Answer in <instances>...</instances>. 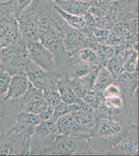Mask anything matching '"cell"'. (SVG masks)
I'll return each instance as SVG.
<instances>
[{
	"mask_svg": "<svg viewBox=\"0 0 139 156\" xmlns=\"http://www.w3.org/2000/svg\"><path fill=\"white\" fill-rule=\"evenodd\" d=\"M130 124L109 119L95 121L87 137L88 143L96 150L108 154L130 132Z\"/></svg>",
	"mask_w": 139,
	"mask_h": 156,
	"instance_id": "cell-1",
	"label": "cell"
},
{
	"mask_svg": "<svg viewBox=\"0 0 139 156\" xmlns=\"http://www.w3.org/2000/svg\"><path fill=\"white\" fill-rule=\"evenodd\" d=\"M53 2L48 0H32L17 18L21 37L26 44L39 41V25L41 20L52 14Z\"/></svg>",
	"mask_w": 139,
	"mask_h": 156,
	"instance_id": "cell-2",
	"label": "cell"
},
{
	"mask_svg": "<svg viewBox=\"0 0 139 156\" xmlns=\"http://www.w3.org/2000/svg\"><path fill=\"white\" fill-rule=\"evenodd\" d=\"M30 59L26 44L23 39L0 49V68L12 76L21 70Z\"/></svg>",
	"mask_w": 139,
	"mask_h": 156,
	"instance_id": "cell-3",
	"label": "cell"
},
{
	"mask_svg": "<svg viewBox=\"0 0 139 156\" xmlns=\"http://www.w3.org/2000/svg\"><path fill=\"white\" fill-rule=\"evenodd\" d=\"M22 39L15 15L0 2V49Z\"/></svg>",
	"mask_w": 139,
	"mask_h": 156,
	"instance_id": "cell-4",
	"label": "cell"
},
{
	"mask_svg": "<svg viewBox=\"0 0 139 156\" xmlns=\"http://www.w3.org/2000/svg\"><path fill=\"white\" fill-rule=\"evenodd\" d=\"M26 45L29 57L35 64L49 73L59 76H63L55 56L40 41L31 42Z\"/></svg>",
	"mask_w": 139,
	"mask_h": 156,
	"instance_id": "cell-5",
	"label": "cell"
},
{
	"mask_svg": "<svg viewBox=\"0 0 139 156\" xmlns=\"http://www.w3.org/2000/svg\"><path fill=\"white\" fill-rule=\"evenodd\" d=\"M82 135H61L55 137L52 155H72L87 150L89 144Z\"/></svg>",
	"mask_w": 139,
	"mask_h": 156,
	"instance_id": "cell-6",
	"label": "cell"
},
{
	"mask_svg": "<svg viewBox=\"0 0 139 156\" xmlns=\"http://www.w3.org/2000/svg\"><path fill=\"white\" fill-rule=\"evenodd\" d=\"M22 70L26 73L32 85L42 90L56 85L57 79L59 77L43 69L31 59L23 68Z\"/></svg>",
	"mask_w": 139,
	"mask_h": 156,
	"instance_id": "cell-7",
	"label": "cell"
},
{
	"mask_svg": "<svg viewBox=\"0 0 139 156\" xmlns=\"http://www.w3.org/2000/svg\"><path fill=\"white\" fill-rule=\"evenodd\" d=\"M16 100L18 113L26 112L36 114L44 100L43 90L32 85L23 96Z\"/></svg>",
	"mask_w": 139,
	"mask_h": 156,
	"instance_id": "cell-8",
	"label": "cell"
},
{
	"mask_svg": "<svg viewBox=\"0 0 139 156\" xmlns=\"http://www.w3.org/2000/svg\"><path fill=\"white\" fill-rule=\"evenodd\" d=\"M64 31L63 44L70 55L84 46L87 36L81 31L71 27L64 21L62 25Z\"/></svg>",
	"mask_w": 139,
	"mask_h": 156,
	"instance_id": "cell-9",
	"label": "cell"
},
{
	"mask_svg": "<svg viewBox=\"0 0 139 156\" xmlns=\"http://www.w3.org/2000/svg\"><path fill=\"white\" fill-rule=\"evenodd\" d=\"M32 85L23 70L12 76L11 82L5 99L14 101L19 98L26 92Z\"/></svg>",
	"mask_w": 139,
	"mask_h": 156,
	"instance_id": "cell-10",
	"label": "cell"
},
{
	"mask_svg": "<svg viewBox=\"0 0 139 156\" xmlns=\"http://www.w3.org/2000/svg\"><path fill=\"white\" fill-rule=\"evenodd\" d=\"M116 83L120 87L122 96L126 100L130 99L138 87L137 71H123L116 79Z\"/></svg>",
	"mask_w": 139,
	"mask_h": 156,
	"instance_id": "cell-11",
	"label": "cell"
},
{
	"mask_svg": "<svg viewBox=\"0 0 139 156\" xmlns=\"http://www.w3.org/2000/svg\"><path fill=\"white\" fill-rule=\"evenodd\" d=\"M137 132L134 133L133 128L128 134L116 144L108 154L112 155H134L138 154Z\"/></svg>",
	"mask_w": 139,
	"mask_h": 156,
	"instance_id": "cell-12",
	"label": "cell"
},
{
	"mask_svg": "<svg viewBox=\"0 0 139 156\" xmlns=\"http://www.w3.org/2000/svg\"><path fill=\"white\" fill-rule=\"evenodd\" d=\"M53 3L70 14L83 16L90 12V4L78 0H58Z\"/></svg>",
	"mask_w": 139,
	"mask_h": 156,
	"instance_id": "cell-13",
	"label": "cell"
},
{
	"mask_svg": "<svg viewBox=\"0 0 139 156\" xmlns=\"http://www.w3.org/2000/svg\"><path fill=\"white\" fill-rule=\"evenodd\" d=\"M57 89L60 94L62 101L68 104L78 103L82 98H78L73 90L70 83V80L67 75L59 76L56 83Z\"/></svg>",
	"mask_w": 139,
	"mask_h": 156,
	"instance_id": "cell-14",
	"label": "cell"
},
{
	"mask_svg": "<svg viewBox=\"0 0 139 156\" xmlns=\"http://www.w3.org/2000/svg\"><path fill=\"white\" fill-rule=\"evenodd\" d=\"M41 121V119L37 114L21 112L16 115L15 123L13 126L22 129L35 128Z\"/></svg>",
	"mask_w": 139,
	"mask_h": 156,
	"instance_id": "cell-15",
	"label": "cell"
},
{
	"mask_svg": "<svg viewBox=\"0 0 139 156\" xmlns=\"http://www.w3.org/2000/svg\"><path fill=\"white\" fill-rule=\"evenodd\" d=\"M54 5L55 9L63 20L71 27L81 31L86 36V23L84 16H78L70 14L62 10L57 6Z\"/></svg>",
	"mask_w": 139,
	"mask_h": 156,
	"instance_id": "cell-16",
	"label": "cell"
},
{
	"mask_svg": "<svg viewBox=\"0 0 139 156\" xmlns=\"http://www.w3.org/2000/svg\"><path fill=\"white\" fill-rule=\"evenodd\" d=\"M116 82V79L106 67H101L97 73L93 90L102 93L109 86Z\"/></svg>",
	"mask_w": 139,
	"mask_h": 156,
	"instance_id": "cell-17",
	"label": "cell"
},
{
	"mask_svg": "<svg viewBox=\"0 0 139 156\" xmlns=\"http://www.w3.org/2000/svg\"><path fill=\"white\" fill-rule=\"evenodd\" d=\"M56 121V119L52 117L47 120L41 121L35 127L33 134L44 136H56L57 135Z\"/></svg>",
	"mask_w": 139,
	"mask_h": 156,
	"instance_id": "cell-18",
	"label": "cell"
},
{
	"mask_svg": "<svg viewBox=\"0 0 139 156\" xmlns=\"http://www.w3.org/2000/svg\"><path fill=\"white\" fill-rule=\"evenodd\" d=\"M72 55H75L80 60L86 63L101 67L97 51L90 48L83 46L70 56Z\"/></svg>",
	"mask_w": 139,
	"mask_h": 156,
	"instance_id": "cell-19",
	"label": "cell"
},
{
	"mask_svg": "<svg viewBox=\"0 0 139 156\" xmlns=\"http://www.w3.org/2000/svg\"><path fill=\"white\" fill-rule=\"evenodd\" d=\"M73 120V112L59 118L56 121L57 135H70Z\"/></svg>",
	"mask_w": 139,
	"mask_h": 156,
	"instance_id": "cell-20",
	"label": "cell"
},
{
	"mask_svg": "<svg viewBox=\"0 0 139 156\" xmlns=\"http://www.w3.org/2000/svg\"><path fill=\"white\" fill-rule=\"evenodd\" d=\"M43 94L44 101L54 107L62 101L60 94L56 85L43 90Z\"/></svg>",
	"mask_w": 139,
	"mask_h": 156,
	"instance_id": "cell-21",
	"label": "cell"
},
{
	"mask_svg": "<svg viewBox=\"0 0 139 156\" xmlns=\"http://www.w3.org/2000/svg\"><path fill=\"white\" fill-rule=\"evenodd\" d=\"M32 0H9L2 2L9 11L12 12L17 19L21 12L28 5Z\"/></svg>",
	"mask_w": 139,
	"mask_h": 156,
	"instance_id": "cell-22",
	"label": "cell"
},
{
	"mask_svg": "<svg viewBox=\"0 0 139 156\" xmlns=\"http://www.w3.org/2000/svg\"><path fill=\"white\" fill-rule=\"evenodd\" d=\"M77 111V105L75 104H68L61 101L54 108L53 118L57 119L64 115L72 113Z\"/></svg>",
	"mask_w": 139,
	"mask_h": 156,
	"instance_id": "cell-23",
	"label": "cell"
},
{
	"mask_svg": "<svg viewBox=\"0 0 139 156\" xmlns=\"http://www.w3.org/2000/svg\"><path fill=\"white\" fill-rule=\"evenodd\" d=\"M138 53L137 51L131 50L126 56L123 62V68L125 71L135 72L137 71Z\"/></svg>",
	"mask_w": 139,
	"mask_h": 156,
	"instance_id": "cell-24",
	"label": "cell"
},
{
	"mask_svg": "<svg viewBox=\"0 0 139 156\" xmlns=\"http://www.w3.org/2000/svg\"><path fill=\"white\" fill-rule=\"evenodd\" d=\"M69 80L71 87L78 98L84 99L91 91L78 78H69Z\"/></svg>",
	"mask_w": 139,
	"mask_h": 156,
	"instance_id": "cell-25",
	"label": "cell"
},
{
	"mask_svg": "<svg viewBox=\"0 0 139 156\" xmlns=\"http://www.w3.org/2000/svg\"><path fill=\"white\" fill-rule=\"evenodd\" d=\"M92 115L95 121L101 119L111 120L112 108L103 101L100 106L94 109Z\"/></svg>",
	"mask_w": 139,
	"mask_h": 156,
	"instance_id": "cell-26",
	"label": "cell"
},
{
	"mask_svg": "<svg viewBox=\"0 0 139 156\" xmlns=\"http://www.w3.org/2000/svg\"><path fill=\"white\" fill-rule=\"evenodd\" d=\"M83 99L92 107L93 109L98 108L103 101L102 93L95 90H92L90 91Z\"/></svg>",
	"mask_w": 139,
	"mask_h": 156,
	"instance_id": "cell-27",
	"label": "cell"
},
{
	"mask_svg": "<svg viewBox=\"0 0 139 156\" xmlns=\"http://www.w3.org/2000/svg\"><path fill=\"white\" fill-rule=\"evenodd\" d=\"M54 108V107L52 106L43 100V102L39 108L36 114L40 118L42 121L47 120L53 117Z\"/></svg>",
	"mask_w": 139,
	"mask_h": 156,
	"instance_id": "cell-28",
	"label": "cell"
},
{
	"mask_svg": "<svg viewBox=\"0 0 139 156\" xmlns=\"http://www.w3.org/2000/svg\"><path fill=\"white\" fill-rule=\"evenodd\" d=\"M11 79L12 76L0 68V95H3L7 92Z\"/></svg>",
	"mask_w": 139,
	"mask_h": 156,
	"instance_id": "cell-29",
	"label": "cell"
},
{
	"mask_svg": "<svg viewBox=\"0 0 139 156\" xmlns=\"http://www.w3.org/2000/svg\"><path fill=\"white\" fill-rule=\"evenodd\" d=\"M102 95L103 99L122 96L120 90L118 85L116 84V82L105 89L102 92Z\"/></svg>",
	"mask_w": 139,
	"mask_h": 156,
	"instance_id": "cell-30",
	"label": "cell"
},
{
	"mask_svg": "<svg viewBox=\"0 0 139 156\" xmlns=\"http://www.w3.org/2000/svg\"><path fill=\"white\" fill-rule=\"evenodd\" d=\"M126 6L131 20L138 18V0H126Z\"/></svg>",
	"mask_w": 139,
	"mask_h": 156,
	"instance_id": "cell-31",
	"label": "cell"
},
{
	"mask_svg": "<svg viewBox=\"0 0 139 156\" xmlns=\"http://www.w3.org/2000/svg\"><path fill=\"white\" fill-rule=\"evenodd\" d=\"M117 1L118 0H94L93 5L92 6L98 7L109 12L111 6Z\"/></svg>",
	"mask_w": 139,
	"mask_h": 156,
	"instance_id": "cell-32",
	"label": "cell"
},
{
	"mask_svg": "<svg viewBox=\"0 0 139 156\" xmlns=\"http://www.w3.org/2000/svg\"><path fill=\"white\" fill-rule=\"evenodd\" d=\"M78 1H82V2H86V3H89L91 5V6L93 5V2H94V0H78Z\"/></svg>",
	"mask_w": 139,
	"mask_h": 156,
	"instance_id": "cell-33",
	"label": "cell"
},
{
	"mask_svg": "<svg viewBox=\"0 0 139 156\" xmlns=\"http://www.w3.org/2000/svg\"><path fill=\"white\" fill-rule=\"evenodd\" d=\"M49 1V2H55V1H58V0H48Z\"/></svg>",
	"mask_w": 139,
	"mask_h": 156,
	"instance_id": "cell-34",
	"label": "cell"
}]
</instances>
